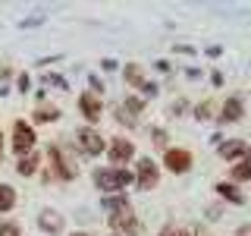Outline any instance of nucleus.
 <instances>
[{
    "label": "nucleus",
    "mask_w": 251,
    "mask_h": 236,
    "mask_svg": "<svg viewBox=\"0 0 251 236\" xmlns=\"http://www.w3.org/2000/svg\"><path fill=\"white\" fill-rule=\"evenodd\" d=\"M135 157V145H132L129 139H113L110 142V161L113 164H126Z\"/></svg>",
    "instance_id": "1a4fd4ad"
},
{
    "label": "nucleus",
    "mask_w": 251,
    "mask_h": 236,
    "mask_svg": "<svg viewBox=\"0 0 251 236\" xmlns=\"http://www.w3.org/2000/svg\"><path fill=\"white\" fill-rule=\"evenodd\" d=\"M160 183V170H157V164L151 157H145V161H138V189H154Z\"/></svg>",
    "instance_id": "6e6552de"
},
{
    "label": "nucleus",
    "mask_w": 251,
    "mask_h": 236,
    "mask_svg": "<svg viewBox=\"0 0 251 236\" xmlns=\"http://www.w3.org/2000/svg\"><path fill=\"white\" fill-rule=\"evenodd\" d=\"M232 179H235V183H245V179H251V154L232 167Z\"/></svg>",
    "instance_id": "dca6fc26"
},
{
    "label": "nucleus",
    "mask_w": 251,
    "mask_h": 236,
    "mask_svg": "<svg viewBox=\"0 0 251 236\" xmlns=\"http://www.w3.org/2000/svg\"><path fill=\"white\" fill-rule=\"evenodd\" d=\"M13 205H16V189L6 186V183H0V214L13 211Z\"/></svg>",
    "instance_id": "4468645a"
},
{
    "label": "nucleus",
    "mask_w": 251,
    "mask_h": 236,
    "mask_svg": "<svg viewBox=\"0 0 251 236\" xmlns=\"http://www.w3.org/2000/svg\"><path fill=\"white\" fill-rule=\"evenodd\" d=\"M57 117H60V110L53 107V104H50V107H47V104H41V107L35 110V123H53Z\"/></svg>",
    "instance_id": "f3484780"
},
{
    "label": "nucleus",
    "mask_w": 251,
    "mask_h": 236,
    "mask_svg": "<svg viewBox=\"0 0 251 236\" xmlns=\"http://www.w3.org/2000/svg\"><path fill=\"white\" fill-rule=\"evenodd\" d=\"M0 236H19V227L16 224H0Z\"/></svg>",
    "instance_id": "aec40b11"
},
{
    "label": "nucleus",
    "mask_w": 251,
    "mask_h": 236,
    "mask_svg": "<svg viewBox=\"0 0 251 236\" xmlns=\"http://www.w3.org/2000/svg\"><path fill=\"white\" fill-rule=\"evenodd\" d=\"M242 98H226V104H223V120H229V123H235V120H242Z\"/></svg>",
    "instance_id": "ddd939ff"
},
{
    "label": "nucleus",
    "mask_w": 251,
    "mask_h": 236,
    "mask_svg": "<svg viewBox=\"0 0 251 236\" xmlns=\"http://www.w3.org/2000/svg\"><path fill=\"white\" fill-rule=\"evenodd\" d=\"M75 145L82 148L85 154H100V151H104V139H100V132L88 129V126L75 132Z\"/></svg>",
    "instance_id": "20e7f679"
},
{
    "label": "nucleus",
    "mask_w": 251,
    "mask_h": 236,
    "mask_svg": "<svg viewBox=\"0 0 251 236\" xmlns=\"http://www.w3.org/2000/svg\"><path fill=\"white\" fill-rule=\"evenodd\" d=\"M214 189H217L220 195H223V199H229L232 205H242V202H245V199H242L239 192H235V186H232V183H217Z\"/></svg>",
    "instance_id": "a211bd4d"
},
{
    "label": "nucleus",
    "mask_w": 251,
    "mask_h": 236,
    "mask_svg": "<svg viewBox=\"0 0 251 236\" xmlns=\"http://www.w3.org/2000/svg\"><path fill=\"white\" fill-rule=\"evenodd\" d=\"M16 170H19L22 177H31V173L38 170V154H22L19 164H16Z\"/></svg>",
    "instance_id": "2eb2a0df"
},
{
    "label": "nucleus",
    "mask_w": 251,
    "mask_h": 236,
    "mask_svg": "<svg viewBox=\"0 0 251 236\" xmlns=\"http://www.w3.org/2000/svg\"><path fill=\"white\" fill-rule=\"evenodd\" d=\"M50 161H53V177H60V179H73L78 173V167L63 154V148H50Z\"/></svg>",
    "instance_id": "423d86ee"
},
{
    "label": "nucleus",
    "mask_w": 251,
    "mask_h": 236,
    "mask_svg": "<svg viewBox=\"0 0 251 236\" xmlns=\"http://www.w3.org/2000/svg\"><path fill=\"white\" fill-rule=\"evenodd\" d=\"M47 82H53L57 88H66V79H60V76H47Z\"/></svg>",
    "instance_id": "5701e85b"
},
{
    "label": "nucleus",
    "mask_w": 251,
    "mask_h": 236,
    "mask_svg": "<svg viewBox=\"0 0 251 236\" xmlns=\"http://www.w3.org/2000/svg\"><path fill=\"white\" fill-rule=\"evenodd\" d=\"M248 145L245 142H226V145H220V157L223 161H239V157H248Z\"/></svg>",
    "instance_id": "9b49d317"
},
{
    "label": "nucleus",
    "mask_w": 251,
    "mask_h": 236,
    "mask_svg": "<svg viewBox=\"0 0 251 236\" xmlns=\"http://www.w3.org/2000/svg\"><path fill=\"white\" fill-rule=\"evenodd\" d=\"M13 148H16V154H31V148H35V129L25 123V120H16L13 126Z\"/></svg>",
    "instance_id": "f03ea898"
},
{
    "label": "nucleus",
    "mask_w": 251,
    "mask_h": 236,
    "mask_svg": "<svg viewBox=\"0 0 251 236\" xmlns=\"http://www.w3.org/2000/svg\"><path fill=\"white\" fill-rule=\"evenodd\" d=\"M126 107H129V110H135V114H138V110H141V101H138V98H126Z\"/></svg>",
    "instance_id": "4be33fe9"
},
{
    "label": "nucleus",
    "mask_w": 251,
    "mask_h": 236,
    "mask_svg": "<svg viewBox=\"0 0 251 236\" xmlns=\"http://www.w3.org/2000/svg\"><path fill=\"white\" fill-rule=\"evenodd\" d=\"M73 236H88V233H73Z\"/></svg>",
    "instance_id": "cd10ccee"
},
{
    "label": "nucleus",
    "mask_w": 251,
    "mask_h": 236,
    "mask_svg": "<svg viewBox=\"0 0 251 236\" xmlns=\"http://www.w3.org/2000/svg\"><path fill=\"white\" fill-rule=\"evenodd\" d=\"M104 208L123 211V208H129V199H126V195H110V199H104Z\"/></svg>",
    "instance_id": "6ab92c4d"
},
{
    "label": "nucleus",
    "mask_w": 251,
    "mask_h": 236,
    "mask_svg": "<svg viewBox=\"0 0 251 236\" xmlns=\"http://www.w3.org/2000/svg\"><path fill=\"white\" fill-rule=\"evenodd\" d=\"M110 227L116 230V236L120 233H126V236H132L138 230V217L132 214V208H123V211H113L110 214Z\"/></svg>",
    "instance_id": "7ed1b4c3"
},
{
    "label": "nucleus",
    "mask_w": 251,
    "mask_h": 236,
    "mask_svg": "<svg viewBox=\"0 0 251 236\" xmlns=\"http://www.w3.org/2000/svg\"><path fill=\"white\" fill-rule=\"evenodd\" d=\"M129 183H132V173L123 167H107V170L94 173V186L104 189V192H123Z\"/></svg>",
    "instance_id": "f257e3e1"
},
{
    "label": "nucleus",
    "mask_w": 251,
    "mask_h": 236,
    "mask_svg": "<svg viewBox=\"0 0 251 236\" xmlns=\"http://www.w3.org/2000/svg\"><path fill=\"white\" fill-rule=\"evenodd\" d=\"M78 110H82L88 120H100V114H104V104H100V94L94 91H85L82 98H78Z\"/></svg>",
    "instance_id": "9d476101"
},
{
    "label": "nucleus",
    "mask_w": 251,
    "mask_h": 236,
    "mask_svg": "<svg viewBox=\"0 0 251 236\" xmlns=\"http://www.w3.org/2000/svg\"><path fill=\"white\" fill-rule=\"evenodd\" d=\"M163 164H167V170H173V173H185L192 167V154H188L185 148H170V151L163 154Z\"/></svg>",
    "instance_id": "0eeeda50"
},
{
    "label": "nucleus",
    "mask_w": 251,
    "mask_h": 236,
    "mask_svg": "<svg viewBox=\"0 0 251 236\" xmlns=\"http://www.w3.org/2000/svg\"><path fill=\"white\" fill-rule=\"evenodd\" d=\"M38 224H41V230H47V233H60L63 230V217L57 214V211H41V217H38Z\"/></svg>",
    "instance_id": "f8f14e48"
},
{
    "label": "nucleus",
    "mask_w": 251,
    "mask_h": 236,
    "mask_svg": "<svg viewBox=\"0 0 251 236\" xmlns=\"http://www.w3.org/2000/svg\"><path fill=\"white\" fill-rule=\"evenodd\" d=\"M163 236H192V233H188V230H182V227H179V230H167Z\"/></svg>",
    "instance_id": "393cba45"
},
{
    "label": "nucleus",
    "mask_w": 251,
    "mask_h": 236,
    "mask_svg": "<svg viewBox=\"0 0 251 236\" xmlns=\"http://www.w3.org/2000/svg\"><path fill=\"white\" fill-rule=\"evenodd\" d=\"M88 82H91V88H94V94H100V88H104V85H100V82H98V76H91V79H88Z\"/></svg>",
    "instance_id": "b1692460"
},
{
    "label": "nucleus",
    "mask_w": 251,
    "mask_h": 236,
    "mask_svg": "<svg viewBox=\"0 0 251 236\" xmlns=\"http://www.w3.org/2000/svg\"><path fill=\"white\" fill-rule=\"evenodd\" d=\"M41 22H44V16H31V19H22V22H19V26H22V29H25V26H41Z\"/></svg>",
    "instance_id": "412c9836"
},
{
    "label": "nucleus",
    "mask_w": 251,
    "mask_h": 236,
    "mask_svg": "<svg viewBox=\"0 0 251 236\" xmlns=\"http://www.w3.org/2000/svg\"><path fill=\"white\" fill-rule=\"evenodd\" d=\"M126 82H129L132 88H138L141 94H157V85L145 79V73H141L138 63H126Z\"/></svg>",
    "instance_id": "39448f33"
},
{
    "label": "nucleus",
    "mask_w": 251,
    "mask_h": 236,
    "mask_svg": "<svg viewBox=\"0 0 251 236\" xmlns=\"http://www.w3.org/2000/svg\"><path fill=\"white\" fill-rule=\"evenodd\" d=\"M28 85H31V82H28V76H19V88H22V91H28Z\"/></svg>",
    "instance_id": "a878e982"
},
{
    "label": "nucleus",
    "mask_w": 251,
    "mask_h": 236,
    "mask_svg": "<svg viewBox=\"0 0 251 236\" xmlns=\"http://www.w3.org/2000/svg\"><path fill=\"white\" fill-rule=\"evenodd\" d=\"M0 154H3V132H0Z\"/></svg>",
    "instance_id": "bb28decb"
}]
</instances>
